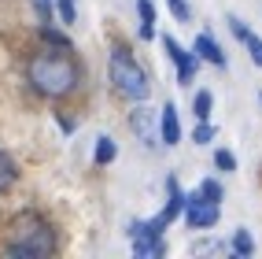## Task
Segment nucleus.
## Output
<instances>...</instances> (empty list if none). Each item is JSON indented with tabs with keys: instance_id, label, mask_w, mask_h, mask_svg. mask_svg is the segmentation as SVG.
<instances>
[{
	"instance_id": "18",
	"label": "nucleus",
	"mask_w": 262,
	"mask_h": 259,
	"mask_svg": "<svg viewBox=\"0 0 262 259\" xmlns=\"http://www.w3.org/2000/svg\"><path fill=\"white\" fill-rule=\"evenodd\" d=\"M214 137H218V126L211 123V118H196V130H192V141H196V145L203 148V145H211Z\"/></svg>"
},
{
	"instance_id": "7",
	"label": "nucleus",
	"mask_w": 262,
	"mask_h": 259,
	"mask_svg": "<svg viewBox=\"0 0 262 259\" xmlns=\"http://www.w3.org/2000/svg\"><path fill=\"white\" fill-rule=\"evenodd\" d=\"M185 207H188V193L181 189V178H178V174H166V204L159 207V215L173 226V222H181Z\"/></svg>"
},
{
	"instance_id": "15",
	"label": "nucleus",
	"mask_w": 262,
	"mask_h": 259,
	"mask_svg": "<svg viewBox=\"0 0 262 259\" xmlns=\"http://www.w3.org/2000/svg\"><path fill=\"white\" fill-rule=\"evenodd\" d=\"M15 182H19V163L11 160V155L0 148V196L4 193H11L15 189Z\"/></svg>"
},
{
	"instance_id": "10",
	"label": "nucleus",
	"mask_w": 262,
	"mask_h": 259,
	"mask_svg": "<svg viewBox=\"0 0 262 259\" xmlns=\"http://www.w3.org/2000/svg\"><path fill=\"white\" fill-rule=\"evenodd\" d=\"M155 23H159L155 0H137V37H141V41H155V37H159Z\"/></svg>"
},
{
	"instance_id": "13",
	"label": "nucleus",
	"mask_w": 262,
	"mask_h": 259,
	"mask_svg": "<svg viewBox=\"0 0 262 259\" xmlns=\"http://www.w3.org/2000/svg\"><path fill=\"white\" fill-rule=\"evenodd\" d=\"M229 252H233L236 259H251V255H255V237H251L248 226H236V230H233V237H229Z\"/></svg>"
},
{
	"instance_id": "21",
	"label": "nucleus",
	"mask_w": 262,
	"mask_h": 259,
	"mask_svg": "<svg viewBox=\"0 0 262 259\" xmlns=\"http://www.w3.org/2000/svg\"><path fill=\"white\" fill-rule=\"evenodd\" d=\"M41 41H45V45H56V48H74V45H71V37H67V33H59L56 26H48V23L41 26Z\"/></svg>"
},
{
	"instance_id": "17",
	"label": "nucleus",
	"mask_w": 262,
	"mask_h": 259,
	"mask_svg": "<svg viewBox=\"0 0 262 259\" xmlns=\"http://www.w3.org/2000/svg\"><path fill=\"white\" fill-rule=\"evenodd\" d=\"M211 163H214L218 174H236V167H240V160H236V152H233V148H214Z\"/></svg>"
},
{
	"instance_id": "2",
	"label": "nucleus",
	"mask_w": 262,
	"mask_h": 259,
	"mask_svg": "<svg viewBox=\"0 0 262 259\" xmlns=\"http://www.w3.org/2000/svg\"><path fill=\"white\" fill-rule=\"evenodd\" d=\"M107 85L126 104H148L151 96V74L126 41H115L107 48Z\"/></svg>"
},
{
	"instance_id": "23",
	"label": "nucleus",
	"mask_w": 262,
	"mask_h": 259,
	"mask_svg": "<svg viewBox=\"0 0 262 259\" xmlns=\"http://www.w3.org/2000/svg\"><path fill=\"white\" fill-rule=\"evenodd\" d=\"M244 48H248L251 63H255V67H262V37H258V33H251V37L244 41Z\"/></svg>"
},
{
	"instance_id": "26",
	"label": "nucleus",
	"mask_w": 262,
	"mask_h": 259,
	"mask_svg": "<svg viewBox=\"0 0 262 259\" xmlns=\"http://www.w3.org/2000/svg\"><path fill=\"white\" fill-rule=\"evenodd\" d=\"M258 100H262V93H258Z\"/></svg>"
},
{
	"instance_id": "9",
	"label": "nucleus",
	"mask_w": 262,
	"mask_h": 259,
	"mask_svg": "<svg viewBox=\"0 0 262 259\" xmlns=\"http://www.w3.org/2000/svg\"><path fill=\"white\" fill-rule=\"evenodd\" d=\"M159 141L166 148L181 145V115H178V104H173V100H166L159 108Z\"/></svg>"
},
{
	"instance_id": "20",
	"label": "nucleus",
	"mask_w": 262,
	"mask_h": 259,
	"mask_svg": "<svg viewBox=\"0 0 262 259\" xmlns=\"http://www.w3.org/2000/svg\"><path fill=\"white\" fill-rule=\"evenodd\" d=\"M166 11L173 15V23H192V4H188V0H166Z\"/></svg>"
},
{
	"instance_id": "22",
	"label": "nucleus",
	"mask_w": 262,
	"mask_h": 259,
	"mask_svg": "<svg viewBox=\"0 0 262 259\" xmlns=\"http://www.w3.org/2000/svg\"><path fill=\"white\" fill-rule=\"evenodd\" d=\"M225 23H229V33H233V37H236L240 45H244V41H248V37H251V26H248V23H244V19H240V15H229V19H225Z\"/></svg>"
},
{
	"instance_id": "1",
	"label": "nucleus",
	"mask_w": 262,
	"mask_h": 259,
	"mask_svg": "<svg viewBox=\"0 0 262 259\" xmlns=\"http://www.w3.org/2000/svg\"><path fill=\"white\" fill-rule=\"evenodd\" d=\"M26 82L30 89L45 96V100H67L81 89L85 82V67L74 56V48H56L45 45L26 59Z\"/></svg>"
},
{
	"instance_id": "16",
	"label": "nucleus",
	"mask_w": 262,
	"mask_h": 259,
	"mask_svg": "<svg viewBox=\"0 0 262 259\" xmlns=\"http://www.w3.org/2000/svg\"><path fill=\"white\" fill-rule=\"evenodd\" d=\"M211 111H214V89H196L192 93V115L196 118H211Z\"/></svg>"
},
{
	"instance_id": "25",
	"label": "nucleus",
	"mask_w": 262,
	"mask_h": 259,
	"mask_svg": "<svg viewBox=\"0 0 262 259\" xmlns=\"http://www.w3.org/2000/svg\"><path fill=\"white\" fill-rule=\"evenodd\" d=\"M214 248H218V241H211V237H207V241H196V245H192L188 252L196 255V252H214Z\"/></svg>"
},
{
	"instance_id": "11",
	"label": "nucleus",
	"mask_w": 262,
	"mask_h": 259,
	"mask_svg": "<svg viewBox=\"0 0 262 259\" xmlns=\"http://www.w3.org/2000/svg\"><path fill=\"white\" fill-rule=\"evenodd\" d=\"M200 200H207V204H222L225 200V185H222V178L218 174H207V178H200L196 182V189H192Z\"/></svg>"
},
{
	"instance_id": "19",
	"label": "nucleus",
	"mask_w": 262,
	"mask_h": 259,
	"mask_svg": "<svg viewBox=\"0 0 262 259\" xmlns=\"http://www.w3.org/2000/svg\"><path fill=\"white\" fill-rule=\"evenodd\" d=\"M56 15L63 26H74L78 23V0H56Z\"/></svg>"
},
{
	"instance_id": "8",
	"label": "nucleus",
	"mask_w": 262,
	"mask_h": 259,
	"mask_svg": "<svg viewBox=\"0 0 262 259\" xmlns=\"http://www.w3.org/2000/svg\"><path fill=\"white\" fill-rule=\"evenodd\" d=\"M129 126H133V133L141 137V145H163L159 137H151V130H159V115H151L144 104H133V111H129Z\"/></svg>"
},
{
	"instance_id": "5",
	"label": "nucleus",
	"mask_w": 262,
	"mask_h": 259,
	"mask_svg": "<svg viewBox=\"0 0 262 259\" xmlns=\"http://www.w3.org/2000/svg\"><path fill=\"white\" fill-rule=\"evenodd\" d=\"M181 222H185V230H192V233H207V230H214L222 222V204H207L196 193H188V207H185Z\"/></svg>"
},
{
	"instance_id": "14",
	"label": "nucleus",
	"mask_w": 262,
	"mask_h": 259,
	"mask_svg": "<svg viewBox=\"0 0 262 259\" xmlns=\"http://www.w3.org/2000/svg\"><path fill=\"white\" fill-rule=\"evenodd\" d=\"M133 255L137 259H159V255H166V237H137L133 241Z\"/></svg>"
},
{
	"instance_id": "6",
	"label": "nucleus",
	"mask_w": 262,
	"mask_h": 259,
	"mask_svg": "<svg viewBox=\"0 0 262 259\" xmlns=\"http://www.w3.org/2000/svg\"><path fill=\"white\" fill-rule=\"evenodd\" d=\"M192 52L200 56V63H211V67H218V71L229 67V56H225V48L218 45V37L211 30H200L196 37H192Z\"/></svg>"
},
{
	"instance_id": "4",
	"label": "nucleus",
	"mask_w": 262,
	"mask_h": 259,
	"mask_svg": "<svg viewBox=\"0 0 262 259\" xmlns=\"http://www.w3.org/2000/svg\"><path fill=\"white\" fill-rule=\"evenodd\" d=\"M159 41H163V52H166V59L173 63V74H178V85H185V89H188V85L196 82V74H200V56H196L192 48H185L178 37H173V33H163Z\"/></svg>"
},
{
	"instance_id": "3",
	"label": "nucleus",
	"mask_w": 262,
	"mask_h": 259,
	"mask_svg": "<svg viewBox=\"0 0 262 259\" xmlns=\"http://www.w3.org/2000/svg\"><path fill=\"white\" fill-rule=\"evenodd\" d=\"M4 252L15 255V259H41V255H52V252H56V226H52L41 211H23L19 218L11 222V230H8Z\"/></svg>"
},
{
	"instance_id": "24",
	"label": "nucleus",
	"mask_w": 262,
	"mask_h": 259,
	"mask_svg": "<svg viewBox=\"0 0 262 259\" xmlns=\"http://www.w3.org/2000/svg\"><path fill=\"white\" fill-rule=\"evenodd\" d=\"M33 8H37V15L48 23V19H52V11H56V0H33Z\"/></svg>"
},
{
	"instance_id": "12",
	"label": "nucleus",
	"mask_w": 262,
	"mask_h": 259,
	"mask_svg": "<svg viewBox=\"0 0 262 259\" xmlns=\"http://www.w3.org/2000/svg\"><path fill=\"white\" fill-rule=\"evenodd\" d=\"M115 160H118V141L111 133H100L96 137V148H93V163L96 167H111Z\"/></svg>"
}]
</instances>
